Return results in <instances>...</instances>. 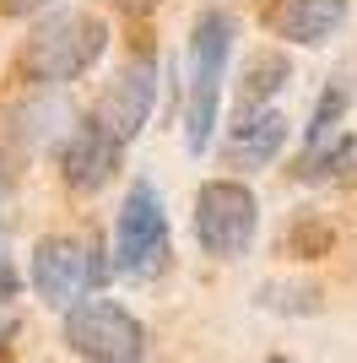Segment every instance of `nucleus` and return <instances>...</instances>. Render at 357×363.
<instances>
[{
  "label": "nucleus",
  "instance_id": "nucleus-1",
  "mask_svg": "<svg viewBox=\"0 0 357 363\" xmlns=\"http://www.w3.org/2000/svg\"><path fill=\"white\" fill-rule=\"evenodd\" d=\"M233 38H238V22L222 11V6H211V11L195 16V33H190V82H184V147H190L195 157L211 152V136H217Z\"/></svg>",
  "mask_w": 357,
  "mask_h": 363
},
{
  "label": "nucleus",
  "instance_id": "nucleus-2",
  "mask_svg": "<svg viewBox=\"0 0 357 363\" xmlns=\"http://www.w3.org/2000/svg\"><path fill=\"white\" fill-rule=\"evenodd\" d=\"M108 49V22L92 11H55L22 38V76L38 87H65L87 76Z\"/></svg>",
  "mask_w": 357,
  "mask_h": 363
},
{
  "label": "nucleus",
  "instance_id": "nucleus-3",
  "mask_svg": "<svg viewBox=\"0 0 357 363\" xmlns=\"http://www.w3.org/2000/svg\"><path fill=\"white\" fill-rule=\"evenodd\" d=\"M33 293L49 303V309H76L81 298H92V293L108 282V260L103 250L92 239H81V233H49V239H38V250H33Z\"/></svg>",
  "mask_w": 357,
  "mask_h": 363
},
{
  "label": "nucleus",
  "instance_id": "nucleus-4",
  "mask_svg": "<svg viewBox=\"0 0 357 363\" xmlns=\"http://www.w3.org/2000/svg\"><path fill=\"white\" fill-rule=\"evenodd\" d=\"M65 347L87 363H147V325L114 298H81L65 309Z\"/></svg>",
  "mask_w": 357,
  "mask_h": 363
},
{
  "label": "nucleus",
  "instance_id": "nucleus-5",
  "mask_svg": "<svg viewBox=\"0 0 357 363\" xmlns=\"http://www.w3.org/2000/svg\"><path fill=\"white\" fill-rule=\"evenodd\" d=\"M260 233V201L238 179H206L195 196V239L211 260H238L249 255Z\"/></svg>",
  "mask_w": 357,
  "mask_h": 363
},
{
  "label": "nucleus",
  "instance_id": "nucleus-6",
  "mask_svg": "<svg viewBox=\"0 0 357 363\" xmlns=\"http://www.w3.org/2000/svg\"><path fill=\"white\" fill-rule=\"evenodd\" d=\"M168 244H174V233H168L163 201H157V190H152L147 179H135L130 190H125L119 217H114V272H125V277L163 272Z\"/></svg>",
  "mask_w": 357,
  "mask_h": 363
},
{
  "label": "nucleus",
  "instance_id": "nucleus-7",
  "mask_svg": "<svg viewBox=\"0 0 357 363\" xmlns=\"http://www.w3.org/2000/svg\"><path fill=\"white\" fill-rule=\"evenodd\" d=\"M152 104H157V60L141 49V55H130V60L103 82L98 104H92V120L103 125V130H114V136L130 147V141L147 130Z\"/></svg>",
  "mask_w": 357,
  "mask_h": 363
},
{
  "label": "nucleus",
  "instance_id": "nucleus-8",
  "mask_svg": "<svg viewBox=\"0 0 357 363\" xmlns=\"http://www.w3.org/2000/svg\"><path fill=\"white\" fill-rule=\"evenodd\" d=\"M55 157H60V179L71 184V190H81V196H92V190H103V184L119 174L125 141L87 114V120H76L71 130H65V141L55 147Z\"/></svg>",
  "mask_w": 357,
  "mask_h": 363
},
{
  "label": "nucleus",
  "instance_id": "nucleus-9",
  "mask_svg": "<svg viewBox=\"0 0 357 363\" xmlns=\"http://www.w3.org/2000/svg\"><path fill=\"white\" fill-rule=\"evenodd\" d=\"M346 11H352V0H260V22L276 38L303 49H319L325 38H336Z\"/></svg>",
  "mask_w": 357,
  "mask_h": 363
},
{
  "label": "nucleus",
  "instance_id": "nucleus-10",
  "mask_svg": "<svg viewBox=\"0 0 357 363\" xmlns=\"http://www.w3.org/2000/svg\"><path fill=\"white\" fill-rule=\"evenodd\" d=\"M287 147V114L282 108H244L233 120L222 141V163L238 174H254V168H271Z\"/></svg>",
  "mask_w": 357,
  "mask_h": 363
},
{
  "label": "nucleus",
  "instance_id": "nucleus-11",
  "mask_svg": "<svg viewBox=\"0 0 357 363\" xmlns=\"http://www.w3.org/2000/svg\"><path fill=\"white\" fill-rule=\"evenodd\" d=\"M76 125L71 104L60 98V92H38V98H28V104L11 114V136L22 141V147H60L65 141V130Z\"/></svg>",
  "mask_w": 357,
  "mask_h": 363
},
{
  "label": "nucleus",
  "instance_id": "nucleus-12",
  "mask_svg": "<svg viewBox=\"0 0 357 363\" xmlns=\"http://www.w3.org/2000/svg\"><path fill=\"white\" fill-rule=\"evenodd\" d=\"M346 108H352V92H346L341 82H325V92H319V104H314V114H309V130H303V157L336 147V141L346 136V130H341Z\"/></svg>",
  "mask_w": 357,
  "mask_h": 363
},
{
  "label": "nucleus",
  "instance_id": "nucleus-13",
  "mask_svg": "<svg viewBox=\"0 0 357 363\" xmlns=\"http://www.w3.org/2000/svg\"><path fill=\"white\" fill-rule=\"evenodd\" d=\"M287 76H293V60L287 55H276V49H260V55H249V65H244V108H266L276 92L287 87Z\"/></svg>",
  "mask_w": 357,
  "mask_h": 363
},
{
  "label": "nucleus",
  "instance_id": "nucleus-14",
  "mask_svg": "<svg viewBox=\"0 0 357 363\" xmlns=\"http://www.w3.org/2000/svg\"><path fill=\"white\" fill-rule=\"evenodd\" d=\"M293 174H298V179H314V184H352L357 179V136H341L336 147L303 157Z\"/></svg>",
  "mask_w": 357,
  "mask_h": 363
},
{
  "label": "nucleus",
  "instance_id": "nucleus-15",
  "mask_svg": "<svg viewBox=\"0 0 357 363\" xmlns=\"http://www.w3.org/2000/svg\"><path fill=\"white\" fill-rule=\"evenodd\" d=\"M260 303L282 309V315H314L319 309V288H282V282H271V288H260Z\"/></svg>",
  "mask_w": 357,
  "mask_h": 363
},
{
  "label": "nucleus",
  "instance_id": "nucleus-16",
  "mask_svg": "<svg viewBox=\"0 0 357 363\" xmlns=\"http://www.w3.org/2000/svg\"><path fill=\"white\" fill-rule=\"evenodd\" d=\"M16 288H22V277H16V266H11V233L0 223V298H16Z\"/></svg>",
  "mask_w": 357,
  "mask_h": 363
},
{
  "label": "nucleus",
  "instance_id": "nucleus-17",
  "mask_svg": "<svg viewBox=\"0 0 357 363\" xmlns=\"http://www.w3.org/2000/svg\"><path fill=\"white\" fill-rule=\"evenodd\" d=\"M16 325H22V315H16V303L11 298H0V342H11Z\"/></svg>",
  "mask_w": 357,
  "mask_h": 363
},
{
  "label": "nucleus",
  "instance_id": "nucleus-18",
  "mask_svg": "<svg viewBox=\"0 0 357 363\" xmlns=\"http://www.w3.org/2000/svg\"><path fill=\"white\" fill-rule=\"evenodd\" d=\"M0 6H6V16H33L44 6H55V0H0Z\"/></svg>",
  "mask_w": 357,
  "mask_h": 363
},
{
  "label": "nucleus",
  "instance_id": "nucleus-19",
  "mask_svg": "<svg viewBox=\"0 0 357 363\" xmlns=\"http://www.w3.org/2000/svg\"><path fill=\"white\" fill-rule=\"evenodd\" d=\"M11 196V174H6V168H0V201Z\"/></svg>",
  "mask_w": 357,
  "mask_h": 363
},
{
  "label": "nucleus",
  "instance_id": "nucleus-20",
  "mask_svg": "<svg viewBox=\"0 0 357 363\" xmlns=\"http://www.w3.org/2000/svg\"><path fill=\"white\" fill-rule=\"evenodd\" d=\"M266 363H287V358H266Z\"/></svg>",
  "mask_w": 357,
  "mask_h": 363
}]
</instances>
